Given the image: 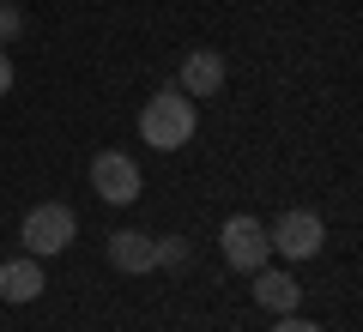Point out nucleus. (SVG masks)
Returning <instances> with one entry per match:
<instances>
[{"label": "nucleus", "mask_w": 363, "mask_h": 332, "mask_svg": "<svg viewBox=\"0 0 363 332\" xmlns=\"http://www.w3.org/2000/svg\"><path fill=\"white\" fill-rule=\"evenodd\" d=\"M272 332H321V326H315V320H303V314H279V326H272Z\"/></svg>", "instance_id": "f8f14e48"}, {"label": "nucleus", "mask_w": 363, "mask_h": 332, "mask_svg": "<svg viewBox=\"0 0 363 332\" xmlns=\"http://www.w3.org/2000/svg\"><path fill=\"white\" fill-rule=\"evenodd\" d=\"M267 242H272V254H285V260H315L327 242V224L315 212H279V224H267Z\"/></svg>", "instance_id": "20e7f679"}, {"label": "nucleus", "mask_w": 363, "mask_h": 332, "mask_svg": "<svg viewBox=\"0 0 363 332\" xmlns=\"http://www.w3.org/2000/svg\"><path fill=\"white\" fill-rule=\"evenodd\" d=\"M13 91V61H6V49H0V97Z\"/></svg>", "instance_id": "ddd939ff"}, {"label": "nucleus", "mask_w": 363, "mask_h": 332, "mask_svg": "<svg viewBox=\"0 0 363 332\" xmlns=\"http://www.w3.org/2000/svg\"><path fill=\"white\" fill-rule=\"evenodd\" d=\"M73 236H79V217H73V205H61V200L30 205V212H25V224H18V242H25V254H30V260L61 254V248L73 242Z\"/></svg>", "instance_id": "f03ea898"}, {"label": "nucleus", "mask_w": 363, "mask_h": 332, "mask_svg": "<svg viewBox=\"0 0 363 332\" xmlns=\"http://www.w3.org/2000/svg\"><path fill=\"white\" fill-rule=\"evenodd\" d=\"M152 242L157 236H145V230H116L109 236V266L116 272H152Z\"/></svg>", "instance_id": "1a4fd4ad"}, {"label": "nucleus", "mask_w": 363, "mask_h": 332, "mask_svg": "<svg viewBox=\"0 0 363 332\" xmlns=\"http://www.w3.org/2000/svg\"><path fill=\"white\" fill-rule=\"evenodd\" d=\"M91 188L104 193L109 205H133L140 188H145V176H140V164H133L128 151H97L91 157Z\"/></svg>", "instance_id": "39448f33"}, {"label": "nucleus", "mask_w": 363, "mask_h": 332, "mask_svg": "<svg viewBox=\"0 0 363 332\" xmlns=\"http://www.w3.org/2000/svg\"><path fill=\"white\" fill-rule=\"evenodd\" d=\"M18 30H25V13H18L13 0H0V49H6V42H13Z\"/></svg>", "instance_id": "9b49d317"}, {"label": "nucleus", "mask_w": 363, "mask_h": 332, "mask_svg": "<svg viewBox=\"0 0 363 332\" xmlns=\"http://www.w3.org/2000/svg\"><path fill=\"white\" fill-rule=\"evenodd\" d=\"M194 127H200V115H194V97H182V85H164L140 109V139L152 151H182L194 139Z\"/></svg>", "instance_id": "f257e3e1"}, {"label": "nucleus", "mask_w": 363, "mask_h": 332, "mask_svg": "<svg viewBox=\"0 0 363 332\" xmlns=\"http://www.w3.org/2000/svg\"><path fill=\"white\" fill-rule=\"evenodd\" d=\"M224 79H230V67H224V55L218 49H194L188 61H182V97H218L224 91Z\"/></svg>", "instance_id": "423d86ee"}, {"label": "nucleus", "mask_w": 363, "mask_h": 332, "mask_svg": "<svg viewBox=\"0 0 363 332\" xmlns=\"http://www.w3.org/2000/svg\"><path fill=\"white\" fill-rule=\"evenodd\" d=\"M152 266L182 272V266H188V242H182V236H157V242H152Z\"/></svg>", "instance_id": "9d476101"}, {"label": "nucleus", "mask_w": 363, "mask_h": 332, "mask_svg": "<svg viewBox=\"0 0 363 332\" xmlns=\"http://www.w3.org/2000/svg\"><path fill=\"white\" fill-rule=\"evenodd\" d=\"M43 290H49V284H43V260L18 254V260L0 266V302H37Z\"/></svg>", "instance_id": "0eeeda50"}, {"label": "nucleus", "mask_w": 363, "mask_h": 332, "mask_svg": "<svg viewBox=\"0 0 363 332\" xmlns=\"http://www.w3.org/2000/svg\"><path fill=\"white\" fill-rule=\"evenodd\" d=\"M255 302L267 308V314H297V302H303V284L291 278V272H272V266H260V272H255Z\"/></svg>", "instance_id": "6e6552de"}, {"label": "nucleus", "mask_w": 363, "mask_h": 332, "mask_svg": "<svg viewBox=\"0 0 363 332\" xmlns=\"http://www.w3.org/2000/svg\"><path fill=\"white\" fill-rule=\"evenodd\" d=\"M218 248H224V260H230V272H248V278H255V272L272 260L267 224H260V217H248V212L224 217V236H218Z\"/></svg>", "instance_id": "7ed1b4c3"}]
</instances>
